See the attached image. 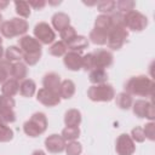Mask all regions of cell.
Here are the masks:
<instances>
[{
    "instance_id": "27",
    "label": "cell",
    "mask_w": 155,
    "mask_h": 155,
    "mask_svg": "<svg viewBox=\"0 0 155 155\" xmlns=\"http://www.w3.org/2000/svg\"><path fill=\"white\" fill-rule=\"evenodd\" d=\"M107 38H108L107 33L97 30V29H92L90 31V36H88L91 42H93L94 45H105L107 44Z\"/></svg>"
},
{
    "instance_id": "41",
    "label": "cell",
    "mask_w": 155,
    "mask_h": 155,
    "mask_svg": "<svg viewBox=\"0 0 155 155\" xmlns=\"http://www.w3.org/2000/svg\"><path fill=\"white\" fill-rule=\"evenodd\" d=\"M28 4H29L30 7L39 11V10H42L45 7L46 1H44V0H33V1H28Z\"/></svg>"
},
{
    "instance_id": "13",
    "label": "cell",
    "mask_w": 155,
    "mask_h": 155,
    "mask_svg": "<svg viewBox=\"0 0 155 155\" xmlns=\"http://www.w3.org/2000/svg\"><path fill=\"white\" fill-rule=\"evenodd\" d=\"M63 63L67 69L71 71H78L82 68V56L79 52L69 51L63 56Z\"/></svg>"
},
{
    "instance_id": "12",
    "label": "cell",
    "mask_w": 155,
    "mask_h": 155,
    "mask_svg": "<svg viewBox=\"0 0 155 155\" xmlns=\"http://www.w3.org/2000/svg\"><path fill=\"white\" fill-rule=\"evenodd\" d=\"M36 99H38V102H40L45 107H54V105L59 104V102H61L59 94L53 93V92H51V91H48L44 87L38 91Z\"/></svg>"
},
{
    "instance_id": "17",
    "label": "cell",
    "mask_w": 155,
    "mask_h": 155,
    "mask_svg": "<svg viewBox=\"0 0 155 155\" xmlns=\"http://www.w3.org/2000/svg\"><path fill=\"white\" fill-rule=\"evenodd\" d=\"M87 47H88V40L87 38L82 35H76L71 41L67 44V48L74 52H79V53H81V51H84Z\"/></svg>"
},
{
    "instance_id": "40",
    "label": "cell",
    "mask_w": 155,
    "mask_h": 155,
    "mask_svg": "<svg viewBox=\"0 0 155 155\" xmlns=\"http://www.w3.org/2000/svg\"><path fill=\"white\" fill-rule=\"evenodd\" d=\"M143 132H144L145 138H148L149 140H154L155 139V124L153 121L145 124L143 127Z\"/></svg>"
},
{
    "instance_id": "10",
    "label": "cell",
    "mask_w": 155,
    "mask_h": 155,
    "mask_svg": "<svg viewBox=\"0 0 155 155\" xmlns=\"http://www.w3.org/2000/svg\"><path fill=\"white\" fill-rule=\"evenodd\" d=\"M92 54L94 58V69H105L113 64L114 57L108 50L97 48L94 52H92Z\"/></svg>"
},
{
    "instance_id": "30",
    "label": "cell",
    "mask_w": 155,
    "mask_h": 155,
    "mask_svg": "<svg viewBox=\"0 0 155 155\" xmlns=\"http://www.w3.org/2000/svg\"><path fill=\"white\" fill-rule=\"evenodd\" d=\"M11 67L12 63H10L6 59H1L0 61V84H4L5 81H7L11 76Z\"/></svg>"
},
{
    "instance_id": "24",
    "label": "cell",
    "mask_w": 155,
    "mask_h": 155,
    "mask_svg": "<svg viewBox=\"0 0 155 155\" xmlns=\"http://www.w3.org/2000/svg\"><path fill=\"white\" fill-rule=\"evenodd\" d=\"M110 27H111V22H110L109 15H99V16H97V18L94 21L93 29H97V30H101V31H104V33L108 34L109 30H110Z\"/></svg>"
},
{
    "instance_id": "43",
    "label": "cell",
    "mask_w": 155,
    "mask_h": 155,
    "mask_svg": "<svg viewBox=\"0 0 155 155\" xmlns=\"http://www.w3.org/2000/svg\"><path fill=\"white\" fill-rule=\"evenodd\" d=\"M31 155H46V154H45V151H42V150H40V149H39V150L33 151V154H31Z\"/></svg>"
},
{
    "instance_id": "20",
    "label": "cell",
    "mask_w": 155,
    "mask_h": 155,
    "mask_svg": "<svg viewBox=\"0 0 155 155\" xmlns=\"http://www.w3.org/2000/svg\"><path fill=\"white\" fill-rule=\"evenodd\" d=\"M18 91H19V82L12 78L5 81L1 86V94L7 97H13L15 94L18 93Z\"/></svg>"
},
{
    "instance_id": "32",
    "label": "cell",
    "mask_w": 155,
    "mask_h": 155,
    "mask_svg": "<svg viewBox=\"0 0 155 155\" xmlns=\"http://www.w3.org/2000/svg\"><path fill=\"white\" fill-rule=\"evenodd\" d=\"M13 138V131L7 124L0 121V143H7L12 140Z\"/></svg>"
},
{
    "instance_id": "29",
    "label": "cell",
    "mask_w": 155,
    "mask_h": 155,
    "mask_svg": "<svg viewBox=\"0 0 155 155\" xmlns=\"http://www.w3.org/2000/svg\"><path fill=\"white\" fill-rule=\"evenodd\" d=\"M62 137H63V139L67 142H73V140H75V139H78L79 138V136H80V128H79V126H74V127H65V128H63V131H62V134H61Z\"/></svg>"
},
{
    "instance_id": "9",
    "label": "cell",
    "mask_w": 155,
    "mask_h": 155,
    "mask_svg": "<svg viewBox=\"0 0 155 155\" xmlns=\"http://www.w3.org/2000/svg\"><path fill=\"white\" fill-rule=\"evenodd\" d=\"M115 150L117 155H132L136 151V144L130 134L122 133L116 138Z\"/></svg>"
},
{
    "instance_id": "42",
    "label": "cell",
    "mask_w": 155,
    "mask_h": 155,
    "mask_svg": "<svg viewBox=\"0 0 155 155\" xmlns=\"http://www.w3.org/2000/svg\"><path fill=\"white\" fill-rule=\"evenodd\" d=\"M7 5H8V1H6V0H0V10L6 8Z\"/></svg>"
},
{
    "instance_id": "15",
    "label": "cell",
    "mask_w": 155,
    "mask_h": 155,
    "mask_svg": "<svg viewBox=\"0 0 155 155\" xmlns=\"http://www.w3.org/2000/svg\"><path fill=\"white\" fill-rule=\"evenodd\" d=\"M51 21H52V27H53V29L58 30L59 33H61L64 28H67V27L70 25V18H69V16H68L67 13H64V12H56V13L52 16Z\"/></svg>"
},
{
    "instance_id": "44",
    "label": "cell",
    "mask_w": 155,
    "mask_h": 155,
    "mask_svg": "<svg viewBox=\"0 0 155 155\" xmlns=\"http://www.w3.org/2000/svg\"><path fill=\"white\" fill-rule=\"evenodd\" d=\"M5 54V51H4V47L2 46H0V61H1V58H2V56Z\"/></svg>"
},
{
    "instance_id": "21",
    "label": "cell",
    "mask_w": 155,
    "mask_h": 155,
    "mask_svg": "<svg viewBox=\"0 0 155 155\" xmlns=\"http://www.w3.org/2000/svg\"><path fill=\"white\" fill-rule=\"evenodd\" d=\"M35 92H36V84H35L34 80L25 79L19 84V93L23 97L30 98V97H33L35 94Z\"/></svg>"
},
{
    "instance_id": "45",
    "label": "cell",
    "mask_w": 155,
    "mask_h": 155,
    "mask_svg": "<svg viewBox=\"0 0 155 155\" xmlns=\"http://www.w3.org/2000/svg\"><path fill=\"white\" fill-rule=\"evenodd\" d=\"M1 24H2V15L0 13V27H1Z\"/></svg>"
},
{
    "instance_id": "31",
    "label": "cell",
    "mask_w": 155,
    "mask_h": 155,
    "mask_svg": "<svg viewBox=\"0 0 155 155\" xmlns=\"http://www.w3.org/2000/svg\"><path fill=\"white\" fill-rule=\"evenodd\" d=\"M67 45L63 42V41H56L53 42L50 48H48V52L51 56H54V57H61V56H64L67 53Z\"/></svg>"
},
{
    "instance_id": "5",
    "label": "cell",
    "mask_w": 155,
    "mask_h": 155,
    "mask_svg": "<svg viewBox=\"0 0 155 155\" xmlns=\"http://www.w3.org/2000/svg\"><path fill=\"white\" fill-rule=\"evenodd\" d=\"M87 97L93 102H110L115 98L114 87L109 84L92 85L87 90Z\"/></svg>"
},
{
    "instance_id": "1",
    "label": "cell",
    "mask_w": 155,
    "mask_h": 155,
    "mask_svg": "<svg viewBox=\"0 0 155 155\" xmlns=\"http://www.w3.org/2000/svg\"><path fill=\"white\" fill-rule=\"evenodd\" d=\"M18 45L23 52V61L25 65H35L40 61L42 46L35 38L23 35L18 39Z\"/></svg>"
},
{
    "instance_id": "39",
    "label": "cell",
    "mask_w": 155,
    "mask_h": 155,
    "mask_svg": "<svg viewBox=\"0 0 155 155\" xmlns=\"http://www.w3.org/2000/svg\"><path fill=\"white\" fill-rule=\"evenodd\" d=\"M82 69L84 70H93L94 69V58L92 53H87L85 56H82Z\"/></svg>"
},
{
    "instance_id": "14",
    "label": "cell",
    "mask_w": 155,
    "mask_h": 155,
    "mask_svg": "<svg viewBox=\"0 0 155 155\" xmlns=\"http://www.w3.org/2000/svg\"><path fill=\"white\" fill-rule=\"evenodd\" d=\"M61 78L57 73H47L45 74L44 79H42V85H44V88L53 92V93H57L59 94V87H61Z\"/></svg>"
},
{
    "instance_id": "26",
    "label": "cell",
    "mask_w": 155,
    "mask_h": 155,
    "mask_svg": "<svg viewBox=\"0 0 155 155\" xmlns=\"http://www.w3.org/2000/svg\"><path fill=\"white\" fill-rule=\"evenodd\" d=\"M5 58L6 61H8L10 63H16V62H21V59H23V52L19 47L17 46H10L6 48L5 51Z\"/></svg>"
},
{
    "instance_id": "2",
    "label": "cell",
    "mask_w": 155,
    "mask_h": 155,
    "mask_svg": "<svg viewBox=\"0 0 155 155\" xmlns=\"http://www.w3.org/2000/svg\"><path fill=\"white\" fill-rule=\"evenodd\" d=\"M154 91V81L147 75H136L125 84V92L131 96L151 97Z\"/></svg>"
},
{
    "instance_id": "8",
    "label": "cell",
    "mask_w": 155,
    "mask_h": 155,
    "mask_svg": "<svg viewBox=\"0 0 155 155\" xmlns=\"http://www.w3.org/2000/svg\"><path fill=\"white\" fill-rule=\"evenodd\" d=\"M132 110L133 114L139 117V119H148L150 121H154L155 119V113H154V105L151 102L149 101H144V99H137L136 102H133L132 104Z\"/></svg>"
},
{
    "instance_id": "18",
    "label": "cell",
    "mask_w": 155,
    "mask_h": 155,
    "mask_svg": "<svg viewBox=\"0 0 155 155\" xmlns=\"http://www.w3.org/2000/svg\"><path fill=\"white\" fill-rule=\"evenodd\" d=\"M28 75V68L24 63L22 62H16V63H12V67H11V78L17 80V81H23L25 80Z\"/></svg>"
},
{
    "instance_id": "23",
    "label": "cell",
    "mask_w": 155,
    "mask_h": 155,
    "mask_svg": "<svg viewBox=\"0 0 155 155\" xmlns=\"http://www.w3.org/2000/svg\"><path fill=\"white\" fill-rule=\"evenodd\" d=\"M88 80L93 85L105 84L108 81V73H107L105 69H93V70L90 71Z\"/></svg>"
},
{
    "instance_id": "34",
    "label": "cell",
    "mask_w": 155,
    "mask_h": 155,
    "mask_svg": "<svg viewBox=\"0 0 155 155\" xmlns=\"http://www.w3.org/2000/svg\"><path fill=\"white\" fill-rule=\"evenodd\" d=\"M97 8L102 15H111L115 10V1L113 0H103L97 4Z\"/></svg>"
},
{
    "instance_id": "28",
    "label": "cell",
    "mask_w": 155,
    "mask_h": 155,
    "mask_svg": "<svg viewBox=\"0 0 155 155\" xmlns=\"http://www.w3.org/2000/svg\"><path fill=\"white\" fill-rule=\"evenodd\" d=\"M0 121L5 124H11L16 121V113L13 108L8 107H0Z\"/></svg>"
},
{
    "instance_id": "35",
    "label": "cell",
    "mask_w": 155,
    "mask_h": 155,
    "mask_svg": "<svg viewBox=\"0 0 155 155\" xmlns=\"http://www.w3.org/2000/svg\"><path fill=\"white\" fill-rule=\"evenodd\" d=\"M115 7L119 10V12L125 15V13L134 10L136 2L132 0H119V1H115Z\"/></svg>"
},
{
    "instance_id": "37",
    "label": "cell",
    "mask_w": 155,
    "mask_h": 155,
    "mask_svg": "<svg viewBox=\"0 0 155 155\" xmlns=\"http://www.w3.org/2000/svg\"><path fill=\"white\" fill-rule=\"evenodd\" d=\"M81 151H82V145L79 142H76V140L69 142L65 145V153H67V155H80Z\"/></svg>"
},
{
    "instance_id": "22",
    "label": "cell",
    "mask_w": 155,
    "mask_h": 155,
    "mask_svg": "<svg viewBox=\"0 0 155 155\" xmlns=\"http://www.w3.org/2000/svg\"><path fill=\"white\" fill-rule=\"evenodd\" d=\"M74 93H75V84L69 79L63 80L59 87V97L64 99H69L74 96Z\"/></svg>"
},
{
    "instance_id": "33",
    "label": "cell",
    "mask_w": 155,
    "mask_h": 155,
    "mask_svg": "<svg viewBox=\"0 0 155 155\" xmlns=\"http://www.w3.org/2000/svg\"><path fill=\"white\" fill-rule=\"evenodd\" d=\"M16 13L22 18H28L30 16V6L28 1H15Z\"/></svg>"
},
{
    "instance_id": "38",
    "label": "cell",
    "mask_w": 155,
    "mask_h": 155,
    "mask_svg": "<svg viewBox=\"0 0 155 155\" xmlns=\"http://www.w3.org/2000/svg\"><path fill=\"white\" fill-rule=\"evenodd\" d=\"M131 138L133 139V142H137V143H143L145 140V136H144V132H143V127H139V126H136L134 128H132L131 131Z\"/></svg>"
},
{
    "instance_id": "46",
    "label": "cell",
    "mask_w": 155,
    "mask_h": 155,
    "mask_svg": "<svg viewBox=\"0 0 155 155\" xmlns=\"http://www.w3.org/2000/svg\"><path fill=\"white\" fill-rule=\"evenodd\" d=\"M1 44H2V39H1V35H0V46H1Z\"/></svg>"
},
{
    "instance_id": "6",
    "label": "cell",
    "mask_w": 155,
    "mask_h": 155,
    "mask_svg": "<svg viewBox=\"0 0 155 155\" xmlns=\"http://www.w3.org/2000/svg\"><path fill=\"white\" fill-rule=\"evenodd\" d=\"M124 22L126 29H130L132 31H142L148 25V18L139 11L132 10L124 15Z\"/></svg>"
},
{
    "instance_id": "11",
    "label": "cell",
    "mask_w": 155,
    "mask_h": 155,
    "mask_svg": "<svg viewBox=\"0 0 155 155\" xmlns=\"http://www.w3.org/2000/svg\"><path fill=\"white\" fill-rule=\"evenodd\" d=\"M65 140L61 134H51L45 139V148L51 154H59L65 150Z\"/></svg>"
},
{
    "instance_id": "16",
    "label": "cell",
    "mask_w": 155,
    "mask_h": 155,
    "mask_svg": "<svg viewBox=\"0 0 155 155\" xmlns=\"http://www.w3.org/2000/svg\"><path fill=\"white\" fill-rule=\"evenodd\" d=\"M10 24H11V28L13 30V34L15 36H19V35H25V33L28 31L29 29V25H28V22L24 19V18H21V17H15V18H11L10 21Z\"/></svg>"
},
{
    "instance_id": "7",
    "label": "cell",
    "mask_w": 155,
    "mask_h": 155,
    "mask_svg": "<svg viewBox=\"0 0 155 155\" xmlns=\"http://www.w3.org/2000/svg\"><path fill=\"white\" fill-rule=\"evenodd\" d=\"M34 38L41 44V45H48L52 44L56 39L54 30L51 28V25L46 22H39L34 27Z\"/></svg>"
},
{
    "instance_id": "4",
    "label": "cell",
    "mask_w": 155,
    "mask_h": 155,
    "mask_svg": "<svg viewBox=\"0 0 155 155\" xmlns=\"http://www.w3.org/2000/svg\"><path fill=\"white\" fill-rule=\"evenodd\" d=\"M128 38V30L125 24H111L107 38V45L111 50H120Z\"/></svg>"
},
{
    "instance_id": "25",
    "label": "cell",
    "mask_w": 155,
    "mask_h": 155,
    "mask_svg": "<svg viewBox=\"0 0 155 155\" xmlns=\"http://www.w3.org/2000/svg\"><path fill=\"white\" fill-rule=\"evenodd\" d=\"M115 103L116 105L122 109V110H128L130 108H132V104H133V99H132V96L126 93V92H121L119 94H116L115 97Z\"/></svg>"
},
{
    "instance_id": "36",
    "label": "cell",
    "mask_w": 155,
    "mask_h": 155,
    "mask_svg": "<svg viewBox=\"0 0 155 155\" xmlns=\"http://www.w3.org/2000/svg\"><path fill=\"white\" fill-rule=\"evenodd\" d=\"M76 35H78V34H76V30H75V28L71 27V25L64 28V29L61 31V39H62V41H63L65 45H67L69 41H71Z\"/></svg>"
},
{
    "instance_id": "19",
    "label": "cell",
    "mask_w": 155,
    "mask_h": 155,
    "mask_svg": "<svg viewBox=\"0 0 155 155\" xmlns=\"http://www.w3.org/2000/svg\"><path fill=\"white\" fill-rule=\"evenodd\" d=\"M81 120H82V116H81L80 110L78 109H69L64 114V124L68 127L79 126L81 124Z\"/></svg>"
},
{
    "instance_id": "3",
    "label": "cell",
    "mask_w": 155,
    "mask_h": 155,
    "mask_svg": "<svg viewBox=\"0 0 155 155\" xmlns=\"http://www.w3.org/2000/svg\"><path fill=\"white\" fill-rule=\"evenodd\" d=\"M47 130V117L44 113L38 111L34 113L29 120H27L23 125V131L27 136L35 138L42 134Z\"/></svg>"
}]
</instances>
